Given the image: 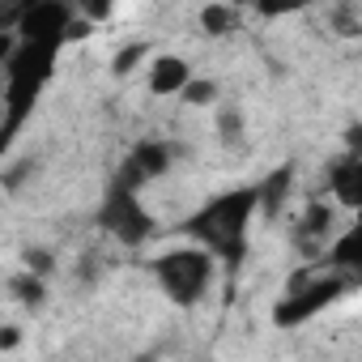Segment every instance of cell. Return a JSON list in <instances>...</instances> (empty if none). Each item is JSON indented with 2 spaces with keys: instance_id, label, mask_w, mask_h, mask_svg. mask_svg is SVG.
<instances>
[{
  "instance_id": "cell-1",
  "label": "cell",
  "mask_w": 362,
  "mask_h": 362,
  "mask_svg": "<svg viewBox=\"0 0 362 362\" xmlns=\"http://www.w3.org/2000/svg\"><path fill=\"white\" fill-rule=\"evenodd\" d=\"M260 218V192L252 188H230L209 197L201 209H192L184 218V230L192 243H201L205 252L218 256V264H243L247 247H252V222Z\"/></svg>"
},
{
  "instance_id": "cell-2",
  "label": "cell",
  "mask_w": 362,
  "mask_h": 362,
  "mask_svg": "<svg viewBox=\"0 0 362 362\" xmlns=\"http://www.w3.org/2000/svg\"><path fill=\"white\" fill-rule=\"evenodd\" d=\"M149 273H153V281H158V290H162L166 303L197 307V303H205V294L218 281V256L188 239V243H179V247L158 252L149 260Z\"/></svg>"
},
{
  "instance_id": "cell-3",
  "label": "cell",
  "mask_w": 362,
  "mask_h": 362,
  "mask_svg": "<svg viewBox=\"0 0 362 362\" xmlns=\"http://www.w3.org/2000/svg\"><path fill=\"white\" fill-rule=\"evenodd\" d=\"M358 290V277H345L328 264H315V269H303L290 277V286L281 290L277 307H273V324L277 328H303L307 320L324 315L337 298L354 294Z\"/></svg>"
},
{
  "instance_id": "cell-4",
  "label": "cell",
  "mask_w": 362,
  "mask_h": 362,
  "mask_svg": "<svg viewBox=\"0 0 362 362\" xmlns=\"http://www.w3.org/2000/svg\"><path fill=\"white\" fill-rule=\"evenodd\" d=\"M98 226L115 243H124V247H145L153 239V230H158V222H153L141 188H124V184L107 188V197L98 205Z\"/></svg>"
},
{
  "instance_id": "cell-5",
  "label": "cell",
  "mask_w": 362,
  "mask_h": 362,
  "mask_svg": "<svg viewBox=\"0 0 362 362\" xmlns=\"http://www.w3.org/2000/svg\"><path fill=\"white\" fill-rule=\"evenodd\" d=\"M170 166H175V145H170V141H141V145L124 158V166H119V175H115V184L141 188V192H145L153 179H162Z\"/></svg>"
},
{
  "instance_id": "cell-6",
  "label": "cell",
  "mask_w": 362,
  "mask_h": 362,
  "mask_svg": "<svg viewBox=\"0 0 362 362\" xmlns=\"http://www.w3.org/2000/svg\"><path fill=\"white\" fill-rule=\"evenodd\" d=\"M328 201L345 214L362 209V153L345 149L328 162Z\"/></svg>"
},
{
  "instance_id": "cell-7",
  "label": "cell",
  "mask_w": 362,
  "mask_h": 362,
  "mask_svg": "<svg viewBox=\"0 0 362 362\" xmlns=\"http://www.w3.org/2000/svg\"><path fill=\"white\" fill-rule=\"evenodd\" d=\"M192 60L179 56V52H158V56H145V86L153 98H179V90L188 86L192 77Z\"/></svg>"
},
{
  "instance_id": "cell-8",
  "label": "cell",
  "mask_w": 362,
  "mask_h": 362,
  "mask_svg": "<svg viewBox=\"0 0 362 362\" xmlns=\"http://www.w3.org/2000/svg\"><path fill=\"white\" fill-rule=\"evenodd\" d=\"M324 264L345 273V277H358L362 281V226L358 222H345L341 230H332V239L324 243Z\"/></svg>"
},
{
  "instance_id": "cell-9",
  "label": "cell",
  "mask_w": 362,
  "mask_h": 362,
  "mask_svg": "<svg viewBox=\"0 0 362 362\" xmlns=\"http://www.w3.org/2000/svg\"><path fill=\"white\" fill-rule=\"evenodd\" d=\"M337 230V205L332 201H311L298 218V239L307 252H324V243L332 239Z\"/></svg>"
},
{
  "instance_id": "cell-10",
  "label": "cell",
  "mask_w": 362,
  "mask_h": 362,
  "mask_svg": "<svg viewBox=\"0 0 362 362\" xmlns=\"http://www.w3.org/2000/svg\"><path fill=\"white\" fill-rule=\"evenodd\" d=\"M197 26L205 39H226L243 26V9L235 5V0H209V5H201L197 13Z\"/></svg>"
},
{
  "instance_id": "cell-11",
  "label": "cell",
  "mask_w": 362,
  "mask_h": 362,
  "mask_svg": "<svg viewBox=\"0 0 362 362\" xmlns=\"http://www.w3.org/2000/svg\"><path fill=\"white\" fill-rule=\"evenodd\" d=\"M179 103H188V107H218L222 103V86L214 77H188V86L179 90Z\"/></svg>"
},
{
  "instance_id": "cell-12",
  "label": "cell",
  "mask_w": 362,
  "mask_h": 362,
  "mask_svg": "<svg viewBox=\"0 0 362 362\" xmlns=\"http://www.w3.org/2000/svg\"><path fill=\"white\" fill-rule=\"evenodd\" d=\"M315 0H252V13L264 18V22H281V18H294V13H307Z\"/></svg>"
},
{
  "instance_id": "cell-13",
  "label": "cell",
  "mask_w": 362,
  "mask_h": 362,
  "mask_svg": "<svg viewBox=\"0 0 362 362\" xmlns=\"http://www.w3.org/2000/svg\"><path fill=\"white\" fill-rule=\"evenodd\" d=\"M9 290L22 298V303H30V307H39L43 298H47V277L43 273H35V269H22L13 281H9Z\"/></svg>"
},
{
  "instance_id": "cell-14",
  "label": "cell",
  "mask_w": 362,
  "mask_h": 362,
  "mask_svg": "<svg viewBox=\"0 0 362 362\" xmlns=\"http://www.w3.org/2000/svg\"><path fill=\"white\" fill-rule=\"evenodd\" d=\"M218 136H222V145L239 149V145H243V136H247L243 115H239V111H218Z\"/></svg>"
},
{
  "instance_id": "cell-15",
  "label": "cell",
  "mask_w": 362,
  "mask_h": 362,
  "mask_svg": "<svg viewBox=\"0 0 362 362\" xmlns=\"http://www.w3.org/2000/svg\"><path fill=\"white\" fill-rule=\"evenodd\" d=\"M69 5H73V13L81 18V22H107L111 13H115V5H119V0H69Z\"/></svg>"
},
{
  "instance_id": "cell-16",
  "label": "cell",
  "mask_w": 362,
  "mask_h": 362,
  "mask_svg": "<svg viewBox=\"0 0 362 362\" xmlns=\"http://www.w3.org/2000/svg\"><path fill=\"white\" fill-rule=\"evenodd\" d=\"M145 56H149V47H145V43H128V47H119V52H115L111 73H115V77H128V73H132Z\"/></svg>"
},
{
  "instance_id": "cell-17",
  "label": "cell",
  "mask_w": 362,
  "mask_h": 362,
  "mask_svg": "<svg viewBox=\"0 0 362 362\" xmlns=\"http://www.w3.org/2000/svg\"><path fill=\"white\" fill-rule=\"evenodd\" d=\"M22 341H26V332H22L18 324H0V349H5V354H9V349H18Z\"/></svg>"
},
{
  "instance_id": "cell-18",
  "label": "cell",
  "mask_w": 362,
  "mask_h": 362,
  "mask_svg": "<svg viewBox=\"0 0 362 362\" xmlns=\"http://www.w3.org/2000/svg\"><path fill=\"white\" fill-rule=\"evenodd\" d=\"M22 5H26V0H22Z\"/></svg>"
}]
</instances>
